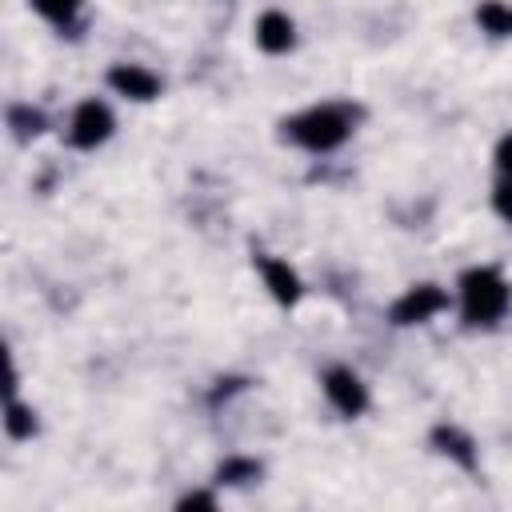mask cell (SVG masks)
Listing matches in <instances>:
<instances>
[{
	"mask_svg": "<svg viewBox=\"0 0 512 512\" xmlns=\"http://www.w3.org/2000/svg\"><path fill=\"white\" fill-rule=\"evenodd\" d=\"M512 288L496 268H468L460 276V308L468 324H496L508 312Z\"/></svg>",
	"mask_w": 512,
	"mask_h": 512,
	"instance_id": "1",
	"label": "cell"
},
{
	"mask_svg": "<svg viewBox=\"0 0 512 512\" xmlns=\"http://www.w3.org/2000/svg\"><path fill=\"white\" fill-rule=\"evenodd\" d=\"M348 132H352V120L336 104H316V108L300 112L296 120H288V136L312 152H332L336 144L348 140Z\"/></svg>",
	"mask_w": 512,
	"mask_h": 512,
	"instance_id": "2",
	"label": "cell"
},
{
	"mask_svg": "<svg viewBox=\"0 0 512 512\" xmlns=\"http://www.w3.org/2000/svg\"><path fill=\"white\" fill-rule=\"evenodd\" d=\"M444 308H448V296L436 284H416L392 304V324H424Z\"/></svg>",
	"mask_w": 512,
	"mask_h": 512,
	"instance_id": "3",
	"label": "cell"
},
{
	"mask_svg": "<svg viewBox=\"0 0 512 512\" xmlns=\"http://www.w3.org/2000/svg\"><path fill=\"white\" fill-rule=\"evenodd\" d=\"M72 144L76 148H96L112 136V112L104 100H84L76 112H72Z\"/></svg>",
	"mask_w": 512,
	"mask_h": 512,
	"instance_id": "4",
	"label": "cell"
},
{
	"mask_svg": "<svg viewBox=\"0 0 512 512\" xmlns=\"http://www.w3.org/2000/svg\"><path fill=\"white\" fill-rule=\"evenodd\" d=\"M324 392L344 416H360L364 404H368V392H364V384L352 368H328L324 372Z\"/></svg>",
	"mask_w": 512,
	"mask_h": 512,
	"instance_id": "5",
	"label": "cell"
},
{
	"mask_svg": "<svg viewBox=\"0 0 512 512\" xmlns=\"http://www.w3.org/2000/svg\"><path fill=\"white\" fill-rule=\"evenodd\" d=\"M108 84H112L120 96H128V100H152V96L160 92L156 72H148V68H140V64H116V68L108 72Z\"/></svg>",
	"mask_w": 512,
	"mask_h": 512,
	"instance_id": "6",
	"label": "cell"
},
{
	"mask_svg": "<svg viewBox=\"0 0 512 512\" xmlns=\"http://www.w3.org/2000/svg\"><path fill=\"white\" fill-rule=\"evenodd\" d=\"M260 276H264V288L276 296V304H296L300 300V276L284 260L260 256Z\"/></svg>",
	"mask_w": 512,
	"mask_h": 512,
	"instance_id": "7",
	"label": "cell"
},
{
	"mask_svg": "<svg viewBox=\"0 0 512 512\" xmlns=\"http://www.w3.org/2000/svg\"><path fill=\"white\" fill-rule=\"evenodd\" d=\"M292 40H296V28H292V20L284 16V12H264L260 20H256V44L264 48V52H288L292 48Z\"/></svg>",
	"mask_w": 512,
	"mask_h": 512,
	"instance_id": "8",
	"label": "cell"
},
{
	"mask_svg": "<svg viewBox=\"0 0 512 512\" xmlns=\"http://www.w3.org/2000/svg\"><path fill=\"white\" fill-rule=\"evenodd\" d=\"M476 20H480V28H484V32H492V36H512V8H508V4H500V0L480 4Z\"/></svg>",
	"mask_w": 512,
	"mask_h": 512,
	"instance_id": "9",
	"label": "cell"
},
{
	"mask_svg": "<svg viewBox=\"0 0 512 512\" xmlns=\"http://www.w3.org/2000/svg\"><path fill=\"white\" fill-rule=\"evenodd\" d=\"M436 444H444V452H452L464 468H472V464H476V456H472V440H468V436H460L456 428H436Z\"/></svg>",
	"mask_w": 512,
	"mask_h": 512,
	"instance_id": "10",
	"label": "cell"
},
{
	"mask_svg": "<svg viewBox=\"0 0 512 512\" xmlns=\"http://www.w3.org/2000/svg\"><path fill=\"white\" fill-rule=\"evenodd\" d=\"M4 428H8V436H12V440H20V436H32L36 420H32V412H28L24 404L8 400V416H4Z\"/></svg>",
	"mask_w": 512,
	"mask_h": 512,
	"instance_id": "11",
	"label": "cell"
},
{
	"mask_svg": "<svg viewBox=\"0 0 512 512\" xmlns=\"http://www.w3.org/2000/svg\"><path fill=\"white\" fill-rule=\"evenodd\" d=\"M32 8H36L40 16L64 24V20H72V16L80 12V0H32Z\"/></svg>",
	"mask_w": 512,
	"mask_h": 512,
	"instance_id": "12",
	"label": "cell"
},
{
	"mask_svg": "<svg viewBox=\"0 0 512 512\" xmlns=\"http://www.w3.org/2000/svg\"><path fill=\"white\" fill-rule=\"evenodd\" d=\"M492 204H496V212H500V216L512 224V180H504V184L492 192Z\"/></svg>",
	"mask_w": 512,
	"mask_h": 512,
	"instance_id": "13",
	"label": "cell"
},
{
	"mask_svg": "<svg viewBox=\"0 0 512 512\" xmlns=\"http://www.w3.org/2000/svg\"><path fill=\"white\" fill-rule=\"evenodd\" d=\"M240 476H256V464H248V460H232V464H224V468H220V480L240 484Z\"/></svg>",
	"mask_w": 512,
	"mask_h": 512,
	"instance_id": "14",
	"label": "cell"
},
{
	"mask_svg": "<svg viewBox=\"0 0 512 512\" xmlns=\"http://www.w3.org/2000/svg\"><path fill=\"white\" fill-rule=\"evenodd\" d=\"M496 168L504 172V180H512V136H504L496 144Z\"/></svg>",
	"mask_w": 512,
	"mask_h": 512,
	"instance_id": "15",
	"label": "cell"
},
{
	"mask_svg": "<svg viewBox=\"0 0 512 512\" xmlns=\"http://www.w3.org/2000/svg\"><path fill=\"white\" fill-rule=\"evenodd\" d=\"M180 508H216V500H212V496H204V492H196V496H184V500H180Z\"/></svg>",
	"mask_w": 512,
	"mask_h": 512,
	"instance_id": "16",
	"label": "cell"
}]
</instances>
